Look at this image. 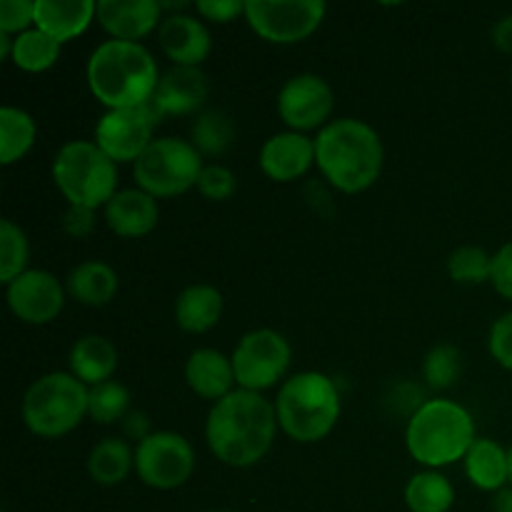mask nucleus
Returning <instances> with one entry per match:
<instances>
[{
    "mask_svg": "<svg viewBox=\"0 0 512 512\" xmlns=\"http://www.w3.org/2000/svg\"><path fill=\"white\" fill-rule=\"evenodd\" d=\"M208 93L210 83L203 70L173 65L160 75V83L150 103L158 108L163 118H168V115H200Z\"/></svg>",
    "mask_w": 512,
    "mask_h": 512,
    "instance_id": "obj_18",
    "label": "nucleus"
},
{
    "mask_svg": "<svg viewBox=\"0 0 512 512\" xmlns=\"http://www.w3.org/2000/svg\"><path fill=\"white\" fill-rule=\"evenodd\" d=\"M510 85H512V70H510Z\"/></svg>",
    "mask_w": 512,
    "mask_h": 512,
    "instance_id": "obj_47",
    "label": "nucleus"
},
{
    "mask_svg": "<svg viewBox=\"0 0 512 512\" xmlns=\"http://www.w3.org/2000/svg\"><path fill=\"white\" fill-rule=\"evenodd\" d=\"M328 15L323 0H245V23L270 45H295L315 35Z\"/></svg>",
    "mask_w": 512,
    "mask_h": 512,
    "instance_id": "obj_9",
    "label": "nucleus"
},
{
    "mask_svg": "<svg viewBox=\"0 0 512 512\" xmlns=\"http://www.w3.org/2000/svg\"><path fill=\"white\" fill-rule=\"evenodd\" d=\"M343 413L338 383L318 370L290 375L275 398L278 425L295 443H320L338 425Z\"/></svg>",
    "mask_w": 512,
    "mask_h": 512,
    "instance_id": "obj_5",
    "label": "nucleus"
},
{
    "mask_svg": "<svg viewBox=\"0 0 512 512\" xmlns=\"http://www.w3.org/2000/svg\"><path fill=\"white\" fill-rule=\"evenodd\" d=\"M20 415L38 438H63L88 415V388L70 373H45L25 390Z\"/></svg>",
    "mask_w": 512,
    "mask_h": 512,
    "instance_id": "obj_7",
    "label": "nucleus"
},
{
    "mask_svg": "<svg viewBox=\"0 0 512 512\" xmlns=\"http://www.w3.org/2000/svg\"><path fill=\"white\" fill-rule=\"evenodd\" d=\"M53 183L68 205L98 210L118 193V163L93 140H70L53 160Z\"/></svg>",
    "mask_w": 512,
    "mask_h": 512,
    "instance_id": "obj_6",
    "label": "nucleus"
},
{
    "mask_svg": "<svg viewBox=\"0 0 512 512\" xmlns=\"http://www.w3.org/2000/svg\"><path fill=\"white\" fill-rule=\"evenodd\" d=\"M65 295V283H60L50 270L28 268L13 283L5 285V303L25 325L53 323L63 313Z\"/></svg>",
    "mask_w": 512,
    "mask_h": 512,
    "instance_id": "obj_14",
    "label": "nucleus"
},
{
    "mask_svg": "<svg viewBox=\"0 0 512 512\" xmlns=\"http://www.w3.org/2000/svg\"><path fill=\"white\" fill-rule=\"evenodd\" d=\"M205 512H233V510H205Z\"/></svg>",
    "mask_w": 512,
    "mask_h": 512,
    "instance_id": "obj_46",
    "label": "nucleus"
},
{
    "mask_svg": "<svg viewBox=\"0 0 512 512\" xmlns=\"http://www.w3.org/2000/svg\"><path fill=\"white\" fill-rule=\"evenodd\" d=\"M195 473V450L185 435L155 430L135 445V475L153 490L183 488Z\"/></svg>",
    "mask_w": 512,
    "mask_h": 512,
    "instance_id": "obj_11",
    "label": "nucleus"
},
{
    "mask_svg": "<svg viewBox=\"0 0 512 512\" xmlns=\"http://www.w3.org/2000/svg\"><path fill=\"white\" fill-rule=\"evenodd\" d=\"M403 498L410 512H450L455 488L440 470H420L408 480Z\"/></svg>",
    "mask_w": 512,
    "mask_h": 512,
    "instance_id": "obj_27",
    "label": "nucleus"
},
{
    "mask_svg": "<svg viewBox=\"0 0 512 512\" xmlns=\"http://www.w3.org/2000/svg\"><path fill=\"white\" fill-rule=\"evenodd\" d=\"M35 28V0H0V33L20 35Z\"/></svg>",
    "mask_w": 512,
    "mask_h": 512,
    "instance_id": "obj_36",
    "label": "nucleus"
},
{
    "mask_svg": "<svg viewBox=\"0 0 512 512\" xmlns=\"http://www.w3.org/2000/svg\"><path fill=\"white\" fill-rule=\"evenodd\" d=\"M130 473H135V448L125 438H105L90 450L88 475L93 483L113 488L125 483Z\"/></svg>",
    "mask_w": 512,
    "mask_h": 512,
    "instance_id": "obj_26",
    "label": "nucleus"
},
{
    "mask_svg": "<svg viewBox=\"0 0 512 512\" xmlns=\"http://www.w3.org/2000/svg\"><path fill=\"white\" fill-rule=\"evenodd\" d=\"M95 23H100L110 40L140 43L150 33H158L163 10L158 0H100Z\"/></svg>",
    "mask_w": 512,
    "mask_h": 512,
    "instance_id": "obj_16",
    "label": "nucleus"
},
{
    "mask_svg": "<svg viewBox=\"0 0 512 512\" xmlns=\"http://www.w3.org/2000/svg\"><path fill=\"white\" fill-rule=\"evenodd\" d=\"M225 300L215 285L208 283H195L180 290L173 305V318L183 333L190 335H203L210 333L215 325L223 318Z\"/></svg>",
    "mask_w": 512,
    "mask_h": 512,
    "instance_id": "obj_22",
    "label": "nucleus"
},
{
    "mask_svg": "<svg viewBox=\"0 0 512 512\" xmlns=\"http://www.w3.org/2000/svg\"><path fill=\"white\" fill-rule=\"evenodd\" d=\"M118 363V348L105 335H83L75 340L68 353L70 375H75L85 388H95V385L113 380Z\"/></svg>",
    "mask_w": 512,
    "mask_h": 512,
    "instance_id": "obj_23",
    "label": "nucleus"
},
{
    "mask_svg": "<svg viewBox=\"0 0 512 512\" xmlns=\"http://www.w3.org/2000/svg\"><path fill=\"white\" fill-rule=\"evenodd\" d=\"M35 138H38V125L33 115L15 105L0 108V163H20L33 150Z\"/></svg>",
    "mask_w": 512,
    "mask_h": 512,
    "instance_id": "obj_28",
    "label": "nucleus"
},
{
    "mask_svg": "<svg viewBox=\"0 0 512 512\" xmlns=\"http://www.w3.org/2000/svg\"><path fill=\"white\" fill-rule=\"evenodd\" d=\"M13 35H5L0 33V58L3 60H10L13 58Z\"/></svg>",
    "mask_w": 512,
    "mask_h": 512,
    "instance_id": "obj_44",
    "label": "nucleus"
},
{
    "mask_svg": "<svg viewBox=\"0 0 512 512\" xmlns=\"http://www.w3.org/2000/svg\"><path fill=\"white\" fill-rule=\"evenodd\" d=\"M60 48L63 45L48 33L38 28H30L25 33L15 35L13 40V58L10 63L23 73H45L60 60Z\"/></svg>",
    "mask_w": 512,
    "mask_h": 512,
    "instance_id": "obj_30",
    "label": "nucleus"
},
{
    "mask_svg": "<svg viewBox=\"0 0 512 512\" xmlns=\"http://www.w3.org/2000/svg\"><path fill=\"white\" fill-rule=\"evenodd\" d=\"M493 45L503 53L512 55V13L503 15L498 23L493 25Z\"/></svg>",
    "mask_w": 512,
    "mask_h": 512,
    "instance_id": "obj_42",
    "label": "nucleus"
},
{
    "mask_svg": "<svg viewBox=\"0 0 512 512\" xmlns=\"http://www.w3.org/2000/svg\"><path fill=\"white\" fill-rule=\"evenodd\" d=\"M508 475H510V488H512V445L508 448Z\"/></svg>",
    "mask_w": 512,
    "mask_h": 512,
    "instance_id": "obj_45",
    "label": "nucleus"
},
{
    "mask_svg": "<svg viewBox=\"0 0 512 512\" xmlns=\"http://www.w3.org/2000/svg\"><path fill=\"white\" fill-rule=\"evenodd\" d=\"M230 360H233L238 388L263 393L285 378L293 360V348L278 330L258 328L240 338Z\"/></svg>",
    "mask_w": 512,
    "mask_h": 512,
    "instance_id": "obj_10",
    "label": "nucleus"
},
{
    "mask_svg": "<svg viewBox=\"0 0 512 512\" xmlns=\"http://www.w3.org/2000/svg\"><path fill=\"white\" fill-rule=\"evenodd\" d=\"M465 475L470 483L483 493H495L510 485L508 475V448L493 438H478L463 460Z\"/></svg>",
    "mask_w": 512,
    "mask_h": 512,
    "instance_id": "obj_25",
    "label": "nucleus"
},
{
    "mask_svg": "<svg viewBox=\"0 0 512 512\" xmlns=\"http://www.w3.org/2000/svg\"><path fill=\"white\" fill-rule=\"evenodd\" d=\"M205 163L190 140L155 138L150 148L135 160V188L145 190L153 198H178L188 190L198 188Z\"/></svg>",
    "mask_w": 512,
    "mask_h": 512,
    "instance_id": "obj_8",
    "label": "nucleus"
},
{
    "mask_svg": "<svg viewBox=\"0 0 512 512\" xmlns=\"http://www.w3.org/2000/svg\"><path fill=\"white\" fill-rule=\"evenodd\" d=\"M490 285L500 298L512 300V240L505 243L498 253L493 255V275H490Z\"/></svg>",
    "mask_w": 512,
    "mask_h": 512,
    "instance_id": "obj_39",
    "label": "nucleus"
},
{
    "mask_svg": "<svg viewBox=\"0 0 512 512\" xmlns=\"http://www.w3.org/2000/svg\"><path fill=\"white\" fill-rule=\"evenodd\" d=\"M95 13V0H35V28L63 45L83 35L95 20Z\"/></svg>",
    "mask_w": 512,
    "mask_h": 512,
    "instance_id": "obj_21",
    "label": "nucleus"
},
{
    "mask_svg": "<svg viewBox=\"0 0 512 512\" xmlns=\"http://www.w3.org/2000/svg\"><path fill=\"white\" fill-rule=\"evenodd\" d=\"M130 413V390L118 380L88 388V415L95 423H120Z\"/></svg>",
    "mask_w": 512,
    "mask_h": 512,
    "instance_id": "obj_34",
    "label": "nucleus"
},
{
    "mask_svg": "<svg viewBox=\"0 0 512 512\" xmlns=\"http://www.w3.org/2000/svg\"><path fill=\"white\" fill-rule=\"evenodd\" d=\"M478 440L475 420L455 400H425L408 420L405 448L410 458L428 470L448 468L465 460L468 450Z\"/></svg>",
    "mask_w": 512,
    "mask_h": 512,
    "instance_id": "obj_4",
    "label": "nucleus"
},
{
    "mask_svg": "<svg viewBox=\"0 0 512 512\" xmlns=\"http://www.w3.org/2000/svg\"><path fill=\"white\" fill-rule=\"evenodd\" d=\"M30 243L28 235L13 220H0V283H13L28 270Z\"/></svg>",
    "mask_w": 512,
    "mask_h": 512,
    "instance_id": "obj_31",
    "label": "nucleus"
},
{
    "mask_svg": "<svg viewBox=\"0 0 512 512\" xmlns=\"http://www.w3.org/2000/svg\"><path fill=\"white\" fill-rule=\"evenodd\" d=\"M120 278L113 265L103 260H85L75 265L65 278V290L70 298L88 308H103L118 295Z\"/></svg>",
    "mask_w": 512,
    "mask_h": 512,
    "instance_id": "obj_24",
    "label": "nucleus"
},
{
    "mask_svg": "<svg viewBox=\"0 0 512 512\" xmlns=\"http://www.w3.org/2000/svg\"><path fill=\"white\" fill-rule=\"evenodd\" d=\"M185 383L198 398L218 403L233 393V385H238L233 360L215 348L193 350L185 360Z\"/></svg>",
    "mask_w": 512,
    "mask_h": 512,
    "instance_id": "obj_20",
    "label": "nucleus"
},
{
    "mask_svg": "<svg viewBox=\"0 0 512 512\" xmlns=\"http://www.w3.org/2000/svg\"><path fill=\"white\" fill-rule=\"evenodd\" d=\"M235 140V123L223 110H203L195 115L190 125V143L195 145L203 158H218L228 153V148Z\"/></svg>",
    "mask_w": 512,
    "mask_h": 512,
    "instance_id": "obj_29",
    "label": "nucleus"
},
{
    "mask_svg": "<svg viewBox=\"0 0 512 512\" xmlns=\"http://www.w3.org/2000/svg\"><path fill=\"white\" fill-rule=\"evenodd\" d=\"M65 233L73 235V238H85L88 233H93L95 228V210L88 208H75V205H68L63 218Z\"/></svg>",
    "mask_w": 512,
    "mask_h": 512,
    "instance_id": "obj_40",
    "label": "nucleus"
},
{
    "mask_svg": "<svg viewBox=\"0 0 512 512\" xmlns=\"http://www.w3.org/2000/svg\"><path fill=\"white\" fill-rule=\"evenodd\" d=\"M163 123V115L158 113L153 103H145L140 108L125 110H105L95 125L93 143L118 165H135V160L150 148L155 140V128Z\"/></svg>",
    "mask_w": 512,
    "mask_h": 512,
    "instance_id": "obj_12",
    "label": "nucleus"
},
{
    "mask_svg": "<svg viewBox=\"0 0 512 512\" xmlns=\"http://www.w3.org/2000/svg\"><path fill=\"white\" fill-rule=\"evenodd\" d=\"M193 8L208 23H233L245 15L243 0H198Z\"/></svg>",
    "mask_w": 512,
    "mask_h": 512,
    "instance_id": "obj_38",
    "label": "nucleus"
},
{
    "mask_svg": "<svg viewBox=\"0 0 512 512\" xmlns=\"http://www.w3.org/2000/svg\"><path fill=\"white\" fill-rule=\"evenodd\" d=\"M315 165L325 183L338 193H365L383 175V140H380L378 130L365 120H330L315 135Z\"/></svg>",
    "mask_w": 512,
    "mask_h": 512,
    "instance_id": "obj_2",
    "label": "nucleus"
},
{
    "mask_svg": "<svg viewBox=\"0 0 512 512\" xmlns=\"http://www.w3.org/2000/svg\"><path fill=\"white\" fill-rule=\"evenodd\" d=\"M198 190L205 200H210V203H225V200L233 198L235 190H238V178H235L233 170L225 168V165L208 163L203 168V173H200Z\"/></svg>",
    "mask_w": 512,
    "mask_h": 512,
    "instance_id": "obj_35",
    "label": "nucleus"
},
{
    "mask_svg": "<svg viewBox=\"0 0 512 512\" xmlns=\"http://www.w3.org/2000/svg\"><path fill=\"white\" fill-rule=\"evenodd\" d=\"M158 43L165 58L178 68H200L213 50L208 25L190 13L165 15L158 28Z\"/></svg>",
    "mask_w": 512,
    "mask_h": 512,
    "instance_id": "obj_15",
    "label": "nucleus"
},
{
    "mask_svg": "<svg viewBox=\"0 0 512 512\" xmlns=\"http://www.w3.org/2000/svg\"><path fill=\"white\" fill-rule=\"evenodd\" d=\"M105 225L113 230L118 238H145L153 233L160 223L158 198L140 188H123L113 195L103 208Z\"/></svg>",
    "mask_w": 512,
    "mask_h": 512,
    "instance_id": "obj_19",
    "label": "nucleus"
},
{
    "mask_svg": "<svg viewBox=\"0 0 512 512\" xmlns=\"http://www.w3.org/2000/svg\"><path fill=\"white\" fill-rule=\"evenodd\" d=\"M85 78L100 105L108 110H125L153 100L160 70L143 43L105 40L90 53Z\"/></svg>",
    "mask_w": 512,
    "mask_h": 512,
    "instance_id": "obj_3",
    "label": "nucleus"
},
{
    "mask_svg": "<svg viewBox=\"0 0 512 512\" xmlns=\"http://www.w3.org/2000/svg\"><path fill=\"white\" fill-rule=\"evenodd\" d=\"M275 403L263 393L233 390L213 403L205 420V440L215 458L228 468H253L270 453L278 435Z\"/></svg>",
    "mask_w": 512,
    "mask_h": 512,
    "instance_id": "obj_1",
    "label": "nucleus"
},
{
    "mask_svg": "<svg viewBox=\"0 0 512 512\" xmlns=\"http://www.w3.org/2000/svg\"><path fill=\"white\" fill-rule=\"evenodd\" d=\"M493 512H512V488L500 490L493 500Z\"/></svg>",
    "mask_w": 512,
    "mask_h": 512,
    "instance_id": "obj_43",
    "label": "nucleus"
},
{
    "mask_svg": "<svg viewBox=\"0 0 512 512\" xmlns=\"http://www.w3.org/2000/svg\"><path fill=\"white\" fill-rule=\"evenodd\" d=\"M120 430H123L125 440H135V443H143L148 435L155 433V430H150L148 415L138 413V410H130V413L120 420Z\"/></svg>",
    "mask_w": 512,
    "mask_h": 512,
    "instance_id": "obj_41",
    "label": "nucleus"
},
{
    "mask_svg": "<svg viewBox=\"0 0 512 512\" xmlns=\"http://www.w3.org/2000/svg\"><path fill=\"white\" fill-rule=\"evenodd\" d=\"M335 110V93L328 80L315 73H298L285 80L278 93V115L288 130H323Z\"/></svg>",
    "mask_w": 512,
    "mask_h": 512,
    "instance_id": "obj_13",
    "label": "nucleus"
},
{
    "mask_svg": "<svg viewBox=\"0 0 512 512\" xmlns=\"http://www.w3.org/2000/svg\"><path fill=\"white\" fill-rule=\"evenodd\" d=\"M488 350L500 368L510 370L512 373V310L510 313L500 315L493 323L488 335Z\"/></svg>",
    "mask_w": 512,
    "mask_h": 512,
    "instance_id": "obj_37",
    "label": "nucleus"
},
{
    "mask_svg": "<svg viewBox=\"0 0 512 512\" xmlns=\"http://www.w3.org/2000/svg\"><path fill=\"white\" fill-rule=\"evenodd\" d=\"M450 280L460 285L490 283L493 275V255L480 245H460L448 258Z\"/></svg>",
    "mask_w": 512,
    "mask_h": 512,
    "instance_id": "obj_32",
    "label": "nucleus"
},
{
    "mask_svg": "<svg viewBox=\"0 0 512 512\" xmlns=\"http://www.w3.org/2000/svg\"><path fill=\"white\" fill-rule=\"evenodd\" d=\"M463 373V353L450 343H438L423 360V380L433 390H448Z\"/></svg>",
    "mask_w": 512,
    "mask_h": 512,
    "instance_id": "obj_33",
    "label": "nucleus"
},
{
    "mask_svg": "<svg viewBox=\"0 0 512 512\" xmlns=\"http://www.w3.org/2000/svg\"><path fill=\"white\" fill-rule=\"evenodd\" d=\"M260 170L275 183L300 180L315 165V138L295 130L270 135L260 148Z\"/></svg>",
    "mask_w": 512,
    "mask_h": 512,
    "instance_id": "obj_17",
    "label": "nucleus"
}]
</instances>
